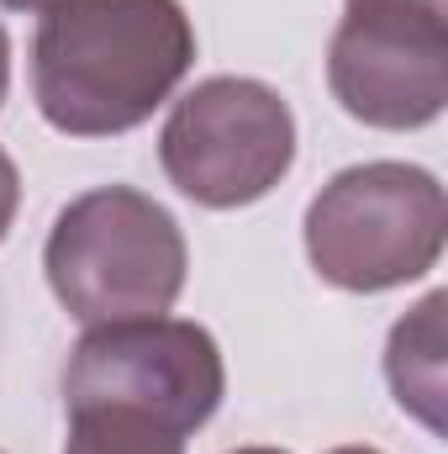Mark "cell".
<instances>
[{
	"instance_id": "10",
	"label": "cell",
	"mask_w": 448,
	"mask_h": 454,
	"mask_svg": "<svg viewBox=\"0 0 448 454\" xmlns=\"http://www.w3.org/2000/svg\"><path fill=\"white\" fill-rule=\"evenodd\" d=\"M5 85H11V37L0 27V101H5Z\"/></svg>"
},
{
	"instance_id": "13",
	"label": "cell",
	"mask_w": 448,
	"mask_h": 454,
	"mask_svg": "<svg viewBox=\"0 0 448 454\" xmlns=\"http://www.w3.org/2000/svg\"><path fill=\"white\" fill-rule=\"evenodd\" d=\"M232 454H285V450H259V444H253V450H232Z\"/></svg>"
},
{
	"instance_id": "14",
	"label": "cell",
	"mask_w": 448,
	"mask_h": 454,
	"mask_svg": "<svg viewBox=\"0 0 448 454\" xmlns=\"http://www.w3.org/2000/svg\"><path fill=\"white\" fill-rule=\"evenodd\" d=\"M417 5H444V0H417Z\"/></svg>"
},
{
	"instance_id": "2",
	"label": "cell",
	"mask_w": 448,
	"mask_h": 454,
	"mask_svg": "<svg viewBox=\"0 0 448 454\" xmlns=\"http://www.w3.org/2000/svg\"><path fill=\"white\" fill-rule=\"evenodd\" d=\"M42 270L74 323L106 328L164 317L185 291L190 254L169 207L132 185H96L53 217Z\"/></svg>"
},
{
	"instance_id": "6",
	"label": "cell",
	"mask_w": 448,
	"mask_h": 454,
	"mask_svg": "<svg viewBox=\"0 0 448 454\" xmlns=\"http://www.w3.org/2000/svg\"><path fill=\"white\" fill-rule=\"evenodd\" d=\"M333 101L364 127L412 132L448 106V16L417 0H348L328 48Z\"/></svg>"
},
{
	"instance_id": "4",
	"label": "cell",
	"mask_w": 448,
	"mask_h": 454,
	"mask_svg": "<svg viewBox=\"0 0 448 454\" xmlns=\"http://www.w3.org/2000/svg\"><path fill=\"white\" fill-rule=\"evenodd\" d=\"M158 164L196 207L232 212L264 201L296 164V116L264 80L217 74L174 101L158 132Z\"/></svg>"
},
{
	"instance_id": "7",
	"label": "cell",
	"mask_w": 448,
	"mask_h": 454,
	"mask_svg": "<svg viewBox=\"0 0 448 454\" xmlns=\"http://www.w3.org/2000/svg\"><path fill=\"white\" fill-rule=\"evenodd\" d=\"M444 307L448 296L433 291L417 312H406L390 328L385 343V380L401 412H412L433 434H444Z\"/></svg>"
},
{
	"instance_id": "8",
	"label": "cell",
	"mask_w": 448,
	"mask_h": 454,
	"mask_svg": "<svg viewBox=\"0 0 448 454\" xmlns=\"http://www.w3.org/2000/svg\"><path fill=\"white\" fill-rule=\"evenodd\" d=\"M64 454H185V439L127 407H74Z\"/></svg>"
},
{
	"instance_id": "1",
	"label": "cell",
	"mask_w": 448,
	"mask_h": 454,
	"mask_svg": "<svg viewBox=\"0 0 448 454\" xmlns=\"http://www.w3.org/2000/svg\"><path fill=\"white\" fill-rule=\"evenodd\" d=\"M196 64V27L180 0H64L32 37V96L69 137L143 127Z\"/></svg>"
},
{
	"instance_id": "3",
	"label": "cell",
	"mask_w": 448,
	"mask_h": 454,
	"mask_svg": "<svg viewBox=\"0 0 448 454\" xmlns=\"http://www.w3.org/2000/svg\"><path fill=\"white\" fill-rule=\"evenodd\" d=\"M448 238L444 185L396 159L333 175L306 207V259L337 291H390L422 280Z\"/></svg>"
},
{
	"instance_id": "9",
	"label": "cell",
	"mask_w": 448,
	"mask_h": 454,
	"mask_svg": "<svg viewBox=\"0 0 448 454\" xmlns=\"http://www.w3.org/2000/svg\"><path fill=\"white\" fill-rule=\"evenodd\" d=\"M16 207H21V175H16L11 153L0 148V238L11 232V223H16Z\"/></svg>"
},
{
	"instance_id": "11",
	"label": "cell",
	"mask_w": 448,
	"mask_h": 454,
	"mask_svg": "<svg viewBox=\"0 0 448 454\" xmlns=\"http://www.w3.org/2000/svg\"><path fill=\"white\" fill-rule=\"evenodd\" d=\"M0 5H11V11H32V16H42V11H53V5H64V0H0Z\"/></svg>"
},
{
	"instance_id": "5",
	"label": "cell",
	"mask_w": 448,
	"mask_h": 454,
	"mask_svg": "<svg viewBox=\"0 0 448 454\" xmlns=\"http://www.w3.org/2000/svg\"><path fill=\"white\" fill-rule=\"evenodd\" d=\"M227 391L217 339L185 317H132L90 328L64 364V412L127 407L190 439L212 423Z\"/></svg>"
},
{
	"instance_id": "12",
	"label": "cell",
	"mask_w": 448,
	"mask_h": 454,
	"mask_svg": "<svg viewBox=\"0 0 448 454\" xmlns=\"http://www.w3.org/2000/svg\"><path fill=\"white\" fill-rule=\"evenodd\" d=\"M328 454H380V450H369V444H343V450H328Z\"/></svg>"
}]
</instances>
